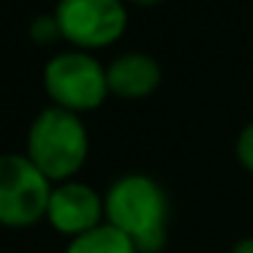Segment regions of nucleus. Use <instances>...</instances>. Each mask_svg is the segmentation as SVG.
Listing matches in <instances>:
<instances>
[{
	"label": "nucleus",
	"instance_id": "obj_1",
	"mask_svg": "<svg viewBox=\"0 0 253 253\" xmlns=\"http://www.w3.org/2000/svg\"><path fill=\"white\" fill-rule=\"evenodd\" d=\"M106 223L128 237L139 253H161L169 240V196L155 177L131 171L104 193Z\"/></svg>",
	"mask_w": 253,
	"mask_h": 253
},
{
	"label": "nucleus",
	"instance_id": "obj_2",
	"mask_svg": "<svg viewBox=\"0 0 253 253\" xmlns=\"http://www.w3.org/2000/svg\"><path fill=\"white\" fill-rule=\"evenodd\" d=\"M25 155L49 182L74 180L90 155V133L82 115L60 106L41 109L28 128Z\"/></svg>",
	"mask_w": 253,
	"mask_h": 253
},
{
	"label": "nucleus",
	"instance_id": "obj_3",
	"mask_svg": "<svg viewBox=\"0 0 253 253\" xmlns=\"http://www.w3.org/2000/svg\"><path fill=\"white\" fill-rule=\"evenodd\" d=\"M41 79L52 106L68 109L74 115L98 109L109 98L106 66L84 49H66L52 55Z\"/></svg>",
	"mask_w": 253,
	"mask_h": 253
},
{
	"label": "nucleus",
	"instance_id": "obj_4",
	"mask_svg": "<svg viewBox=\"0 0 253 253\" xmlns=\"http://www.w3.org/2000/svg\"><path fill=\"white\" fill-rule=\"evenodd\" d=\"M52 185L25 153H0V226L30 229L44 220Z\"/></svg>",
	"mask_w": 253,
	"mask_h": 253
},
{
	"label": "nucleus",
	"instance_id": "obj_5",
	"mask_svg": "<svg viewBox=\"0 0 253 253\" xmlns=\"http://www.w3.org/2000/svg\"><path fill=\"white\" fill-rule=\"evenodd\" d=\"M52 14L63 39L84 52L112 46L128 28V8L123 0H57Z\"/></svg>",
	"mask_w": 253,
	"mask_h": 253
},
{
	"label": "nucleus",
	"instance_id": "obj_6",
	"mask_svg": "<svg viewBox=\"0 0 253 253\" xmlns=\"http://www.w3.org/2000/svg\"><path fill=\"white\" fill-rule=\"evenodd\" d=\"M44 220L57 234L68 237V240L82 237L87 231L98 229L101 223H106L104 193H98L93 185H87L82 180L55 182Z\"/></svg>",
	"mask_w": 253,
	"mask_h": 253
},
{
	"label": "nucleus",
	"instance_id": "obj_7",
	"mask_svg": "<svg viewBox=\"0 0 253 253\" xmlns=\"http://www.w3.org/2000/svg\"><path fill=\"white\" fill-rule=\"evenodd\" d=\"M161 77H164V71H161L158 60L147 52H123L106 66L109 95L126 101H139L153 95L161 84Z\"/></svg>",
	"mask_w": 253,
	"mask_h": 253
},
{
	"label": "nucleus",
	"instance_id": "obj_8",
	"mask_svg": "<svg viewBox=\"0 0 253 253\" xmlns=\"http://www.w3.org/2000/svg\"><path fill=\"white\" fill-rule=\"evenodd\" d=\"M63 253H139V251L123 231H117L109 223H101L98 229L68 240Z\"/></svg>",
	"mask_w": 253,
	"mask_h": 253
},
{
	"label": "nucleus",
	"instance_id": "obj_9",
	"mask_svg": "<svg viewBox=\"0 0 253 253\" xmlns=\"http://www.w3.org/2000/svg\"><path fill=\"white\" fill-rule=\"evenodd\" d=\"M30 39L36 44H52V41L63 39L55 14H39V17H33V22H30Z\"/></svg>",
	"mask_w": 253,
	"mask_h": 253
},
{
	"label": "nucleus",
	"instance_id": "obj_10",
	"mask_svg": "<svg viewBox=\"0 0 253 253\" xmlns=\"http://www.w3.org/2000/svg\"><path fill=\"white\" fill-rule=\"evenodd\" d=\"M234 155H237V164L253 174V120L237 133V142H234Z\"/></svg>",
	"mask_w": 253,
	"mask_h": 253
},
{
	"label": "nucleus",
	"instance_id": "obj_11",
	"mask_svg": "<svg viewBox=\"0 0 253 253\" xmlns=\"http://www.w3.org/2000/svg\"><path fill=\"white\" fill-rule=\"evenodd\" d=\"M231 253H253V237H242L240 242H234Z\"/></svg>",
	"mask_w": 253,
	"mask_h": 253
},
{
	"label": "nucleus",
	"instance_id": "obj_12",
	"mask_svg": "<svg viewBox=\"0 0 253 253\" xmlns=\"http://www.w3.org/2000/svg\"><path fill=\"white\" fill-rule=\"evenodd\" d=\"M131 3H136V6H158L164 0H131Z\"/></svg>",
	"mask_w": 253,
	"mask_h": 253
}]
</instances>
